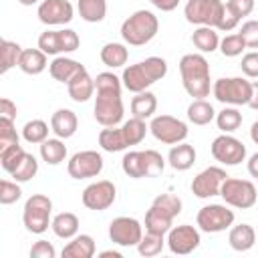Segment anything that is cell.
Returning <instances> with one entry per match:
<instances>
[{
    "label": "cell",
    "instance_id": "cell-40",
    "mask_svg": "<svg viewBox=\"0 0 258 258\" xmlns=\"http://www.w3.org/2000/svg\"><path fill=\"white\" fill-rule=\"evenodd\" d=\"M163 244H165V240H163L161 234L145 232L143 238H141V242L137 244V250H139V254L145 256V258H147V256H157V254L163 250Z\"/></svg>",
    "mask_w": 258,
    "mask_h": 258
},
{
    "label": "cell",
    "instance_id": "cell-56",
    "mask_svg": "<svg viewBox=\"0 0 258 258\" xmlns=\"http://www.w3.org/2000/svg\"><path fill=\"white\" fill-rule=\"evenodd\" d=\"M248 107L254 109V111H258V81L252 83V97L248 101Z\"/></svg>",
    "mask_w": 258,
    "mask_h": 258
},
{
    "label": "cell",
    "instance_id": "cell-51",
    "mask_svg": "<svg viewBox=\"0 0 258 258\" xmlns=\"http://www.w3.org/2000/svg\"><path fill=\"white\" fill-rule=\"evenodd\" d=\"M54 256H56V250L46 240H38L30 248V258H54Z\"/></svg>",
    "mask_w": 258,
    "mask_h": 258
},
{
    "label": "cell",
    "instance_id": "cell-14",
    "mask_svg": "<svg viewBox=\"0 0 258 258\" xmlns=\"http://www.w3.org/2000/svg\"><path fill=\"white\" fill-rule=\"evenodd\" d=\"M228 177L226 169L222 167H206L204 171H200L194 181H191V194L200 200H206V198H212V196H220V187L224 183V179Z\"/></svg>",
    "mask_w": 258,
    "mask_h": 258
},
{
    "label": "cell",
    "instance_id": "cell-42",
    "mask_svg": "<svg viewBox=\"0 0 258 258\" xmlns=\"http://www.w3.org/2000/svg\"><path fill=\"white\" fill-rule=\"evenodd\" d=\"M38 48L46 54H58L62 52L60 44V30H46L38 36Z\"/></svg>",
    "mask_w": 258,
    "mask_h": 258
},
{
    "label": "cell",
    "instance_id": "cell-2",
    "mask_svg": "<svg viewBox=\"0 0 258 258\" xmlns=\"http://www.w3.org/2000/svg\"><path fill=\"white\" fill-rule=\"evenodd\" d=\"M179 75L189 97L204 99L210 95V62L204 54H183L179 60Z\"/></svg>",
    "mask_w": 258,
    "mask_h": 258
},
{
    "label": "cell",
    "instance_id": "cell-27",
    "mask_svg": "<svg viewBox=\"0 0 258 258\" xmlns=\"http://www.w3.org/2000/svg\"><path fill=\"white\" fill-rule=\"evenodd\" d=\"M155 109H157V97L153 93H149V91L135 93V97L131 99V113L137 119H149V117H153Z\"/></svg>",
    "mask_w": 258,
    "mask_h": 258
},
{
    "label": "cell",
    "instance_id": "cell-21",
    "mask_svg": "<svg viewBox=\"0 0 258 258\" xmlns=\"http://www.w3.org/2000/svg\"><path fill=\"white\" fill-rule=\"evenodd\" d=\"M167 161H169V165L173 167V169H177V171H187L194 163H196V149H194V145H189V143H175L171 149H169V153H167Z\"/></svg>",
    "mask_w": 258,
    "mask_h": 258
},
{
    "label": "cell",
    "instance_id": "cell-34",
    "mask_svg": "<svg viewBox=\"0 0 258 258\" xmlns=\"http://www.w3.org/2000/svg\"><path fill=\"white\" fill-rule=\"evenodd\" d=\"M38 171V161L34 159V155L30 153H22V157L18 159V163L14 165V169L10 171V177L18 183H24V181H30Z\"/></svg>",
    "mask_w": 258,
    "mask_h": 258
},
{
    "label": "cell",
    "instance_id": "cell-50",
    "mask_svg": "<svg viewBox=\"0 0 258 258\" xmlns=\"http://www.w3.org/2000/svg\"><path fill=\"white\" fill-rule=\"evenodd\" d=\"M60 44H62V52H75L81 44L79 34L73 28H62L60 30Z\"/></svg>",
    "mask_w": 258,
    "mask_h": 258
},
{
    "label": "cell",
    "instance_id": "cell-7",
    "mask_svg": "<svg viewBox=\"0 0 258 258\" xmlns=\"http://www.w3.org/2000/svg\"><path fill=\"white\" fill-rule=\"evenodd\" d=\"M220 196L228 206L238 208V210H248L258 200L256 185L250 179H236L230 175L224 179V183L220 187Z\"/></svg>",
    "mask_w": 258,
    "mask_h": 258
},
{
    "label": "cell",
    "instance_id": "cell-57",
    "mask_svg": "<svg viewBox=\"0 0 258 258\" xmlns=\"http://www.w3.org/2000/svg\"><path fill=\"white\" fill-rule=\"evenodd\" d=\"M250 139L258 145V121H254V123H252V127H250Z\"/></svg>",
    "mask_w": 258,
    "mask_h": 258
},
{
    "label": "cell",
    "instance_id": "cell-24",
    "mask_svg": "<svg viewBox=\"0 0 258 258\" xmlns=\"http://www.w3.org/2000/svg\"><path fill=\"white\" fill-rule=\"evenodd\" d=\"M46 64V52H42L40 48H24L18 60V69L26 75H40Z\"/></svg>",
    "mask_w": 258,
    "mask_h": 258
},
{
    "label": "cell",
    "instance_id": "cell-19",
    "mask_svg": "<svg viewBox=\"0 0 258 258\" xmlns=\"http://www.w3.org/2000/svg\"><path fill=\"white\" fill-rule=\"evenodd\" d=\"M50 129L54 131L56 137L69 139L77 133L79 129V119L71 109H56L50 117Z\"/></svg>",
    "mask_w": 258,
    "mask_h": 258
},
{
    "label": "cell",
    "instance_id": "cell-29",
    "mask_svg": "<svg viewBox=\"0 0 258 258\" xmlns=\"http://www.w3.org/2000/svg\"><path fill=\"white\" fill-rule=\"evenodd\" d=\"M191 42L202 52H214L220 48V36L212 26H198L191 34Z\"/></svg>",
    "mask_w": 258,
    "mask_h": 258
},
{
    "label": "cell",
    "instance_id": "cell-9",
    "mask_svg": "<svg viewBox=\"0 0 258 258\" xmlns=\"http://www.w3.org/2000/svg\"><path fill=\"white\" fill-rule=\"evenodd\" d=\"M149 131H151V135L157 141H161L165 145L181 143V141H185V137L189 133L187 125L181 119L171 117V115H157V117H153L151 123H149Z\"/></svg>",
    "mask_w": 258,
    "mask_h": 258
},
{
    "label": "cell",
    "instance_id": "cell-22",
    "mask_svg": "<svg viewBox=\"0 0 258 258\" xmlns=\"http://www.w3.org/2000/svg\"><path fill=\"white\" fill-rule=\"evenodd\" d=\"M62 258H91L95 256V240L89 234H77L62 248Z\"/></svg>",
    "mask_w": 258,
    "mask_h": 258
},
{
    "label": "cell",
    "instance_id": "cell-55",
    "mask_svg": "<svg viewBox=\"0 0 258 258\" xmlns=\"http://www.w3.org/2000/svg\"><path fill=\"white\" fill-rule=\"evenodd\" d=\"M248 173L258 179V153L250 155V159H248Z\"/></svg>",
    "mask_w": 258,
    "mask_h": 258
},
{
    "label": "cell",
    "instance_id": "cell-58",
    "mask_svg": "<svg viewBox=\"0 0 258 258\" xmlns=\"http://www.w3.org/2000/svg\"><path fill=\"white\" fill-rule=\"evenodd\" d=\"M99 256H101V258H109V256H113V258H121V252H115V250H105V252H101Z\"/></svg>",
    "mask_w": 258,
    "mask_h": 258
},
{
    "label": "cell",
    "instance_id": "cell-3",
    "mask_svg": "<svg viewBox=\"0 0 258 258\" xmlns=\"http://www.w3.org/2000/svg\"><path fill=\"white\" fill-rule=\"evenodd\" d=\"M159 30V20L151 10H137L121 24V36L131 46H143L155 38Z\"/></svg>",
    "mask_w": 258,
    "mask_h": 258
},
{
    "label": "cell",
    "instance_id": "cell-17",
    "mask_svg": "<svg viewBox=\"0 0 258 258\" xmlns=\"http://www.w3.org/2000/svg\"><path fill=\"white\" fill-rule=\"evenodd\" d=\"M85 71V67L79 62V60H75V58H69V56H56L50 64H48V73H50V77L54 79V81H58V83H64V85H69L79 73H83Z\"/></svg>",
    "mask_w": 258,
    "mask_h": 258
},
{
    "label": "cell",
    "instance_id": "cell-37",
    "mask_svg": "<svg viewBox=\"0 0 258 258\" xmlns=\"http://www.w3.org/2000/svg\"><path fill=\"white\" fill-rule=\"evenodd\" d=\"M147 125H145V119H137V117H131L129 121H125L121 125V131L125 135V141L127 145H139L145 135H147Z\"/></svg>",
    "mask_w": 258,
    "mask_h": 258
},
{
    "label": "cell",
    "instance_id": "cell-16",
    "mask_svg": "<svg viewBox=\"0 0 258 258\" xmlns=\"http://www.w3.org/2000/svg\"><path fill=\"white\" fill-rule=\"evenodd\" d=\"M73 4L69 0H42L38 4V20L46 26H60L73 20Z\"/></svg>",
    "mask_w": 258,
    "mask_h": 258
},
{
    "label": "cell",
    "instance_id": "cell-8",
    "mask_svg": "<svg viewBox=\"0 0 258 258\" xmlns=\"http://www.w3.org/2000/svg\"><path fill=\"white\" fill-rule=\"evenodd\" d=\"M196 224L206 234H218V232L228 230L234 224V212L228 206L210 204V206L200 208V212L196 216Z\"/></svg>",
    "mask_w": 258,
    "mask_h": 258
},
{
    "label": "cell",
    "instance_id": "cell-18",
    "mask_svg": "<svg viewBox=\"0 0 258 258\" xmlns=\"http://www.w3.org/2000/svg\"><path fill=\"white\" fill-rule=\"evenodd\" d=\"M121 83H123V87H125L127 91H131V93L147 91V87L153 85V81H151V77L147 75L143 62L129 64V67L123 71V75H121Z\"/></svg>",
    "mask_w": 258,
    "mask_h": 258
},
{
    "label": "cell",
    "instance_id": "cell-48",
    "mask_svg": "<svg viewBox=\"0 0 258 258\" xmlns=\"http://www.w3.org/2000/svg\"><path fill=\"white\" fill-rule=\"evenodd\" d=\"M226 8H228L234 16H238V18L242 20L244 16L252 14V10H254V0H228V2H226Z\"/></svg>",
    "mask_w": 258,
    "mask_h": 258
},
{
    "label": "cell",
    "instance_id": "cell-4",
    "mask_svg": "<svg viewBox=\"0 0 258 258\" xmlns=\"http://www.w3.org/2000/svg\"><path fill=\"white\" fill-rule=\"evenodd\" d=\"M50 212H52V202L44 194H32L22 210V222L24 228L32 234H44L48 230L50 222Z\"/></svg>",
    "mask_w": 258,
    "mask_h": 258
},
{
    "label": "cell",
    "instance_id": "cell-52",
    "mask_svg": "<svg viewBox=\"0 0 258 258\" xmlns=\"http://www.w3.org/2000/svg\"><path fill=\"white\" fill-rule=\"evenodd\" d=\"M238 22H240V18H238V16H234L228 8H224V16H222V20H220V24H218V28H216V30L230 32V30H234V28L238 26Z\"/></svg>",
    "mask_w": 258,
    "mask_h": 258
},
{
    "label": "cell",
    "instance_id": "cell-41",
    "mask_svg": "<svg viewBox=\"0 0 258 258\" xmlns=\"http://www.w3.org/2000/svg\"><path fill=\"white\" fill-rule=\"evenodd\" d=\"M244 48H246V42H244V38H242L240 32L228 34V36H224V38L220 40V52H222L224 56H228V58L240 56V54L244 52Z\"/></svg>",
    "mask_w": 258,
    "mask_h": 258
},
{
    "label": "cell",
    "instance_id": "cell-45",
    "mask_svg": "<svg viewBox=\"0 0 258 258\" xmlns=\"http://www.w3.org/2000/svg\"><path fill=\"white\" fill-rule=\"evenodd\" d=\"M141 62H143V67H145V71H147V75L151 77L153 83L161 81L167 75V62L161 56H149V58H145Z\"/></svg>",
    "mask_w": 258,
    "mask_h": 258
},
{
    "label": "cell",
    "instance_id": "cell-44",
    "mask_svg": "<svg viewBox=\"0 0 258 258\" xmlns=\"http://www.w3.org/2000/svg\"><path fill=\"white\" fill-rule=\"evenodd\" d=\"M153 206L163 210L165 214H169L171 218L179 216L181 214V200L175 196V194H159L155 200H153Z\"/></svg>",
    "mask_w": 258,
    "mask_h": 258
},
{
    "label": "cell",
    "instance_id": "cell-47",
    "mask_svg": "<svg viewBox=\"0 0 258 258\" xmlns=\"http://www.w3.org/2000/svg\"><path fill=\"white\" fill-rule=\"evenodd\" d=\"M240 34L246 42V48H258V20H248L242 24Z\"/></svg>",
    "mask_w": 258,
    "mask_h": 258
},
{
    "label": "cell",
    "instance_id": "cell-43",
    "mask_svg": "<svg viewBox=\"0 0 258 258\" xmlns=\"http://www.w3.org/2000/svg\"><path fill=\"white\" fill-rule=\"evenodd\" d=\"M14 145H20L18 133L14 129V121L0 117V151H4L8 147H14Z\"/></svg>",
    "mask_w": 258,
    "mask_h": 258
},
{
    "label": "cell",
    "instance_id": "cell-26",
    "mask_svg": "<svg viewBox=\"0 0 258 258\" xmlns=\"http://www.w3.org/2000/svg\"><path fill=\"white\" fill-rule=\"evenodd\" d=\"M171 228H173V218H171L169 214H165L163 210H159V208H155V206L151 204V208H149L147 214H145V230H147V232H153V234L165 236Z\"/></svg>",
    "mask_w": 258,
    "mask_h": 258
},
{
    "label": "cell",
    "instance_id": "cell-54",
    "mask_svg": "<svg viewBox=\"0 0 258 258\" xmlns=\"http://www.w3.org/2000/svg\"><path fill=\"white\" fill-rule=\"evenodd\" d=\"M157 10H161V12H171V10H175L177 8V4H179V0H149Z\"/></svg>",
    "mask_w": 258,
    "mask_h": 258
},
{
    "label": "cell",
    "instance_id": "cell-36",
    "mask_svg": "<svg viewBox=\"0 0 258 258\" xmlns=\"http://www.w3.org/2000/svg\"><path fill=\"white\" fill-rule=\"evenodd\" d=\"M22 50L24 48L18 42H12V40H2L0 42V73L2 75L18 64Z\"/></svg>",
    "mask_w": 258,
    "mask_h": 258
},
{
    "label": "cell",
    "instance_id": "cell-49",
    "mask_svg": "<svg viewBox=\"0 0 258 258\" xmlns=\"http://www.w3.org/2000/svg\"><path fill=\"white\" fill-rule=\"evenodd\" d=\"M242 73L250 79H258V50H250L242 56Z\"/></svg>",
    "mask_w": 258,
    "mask_h": 258
},
{
    "label": "cell",
    "instance_id": "cell-12",
    "mask_svg": "<svg viewBox=\"0 0 258 258\" xmlns=\"http://www.w3.org/2000/svg\"><path fill=\"white\" fill-rule=\"evenodd\" d=\"M115 198H117V187L109 179H99V181L87 185L81 196L83 206L89 210H95V212H103L109 206H113Z\"/></svg>",
    "mask_w": 258,
    "mask_h": 258
},
{
    "label": "cell",
    "instance_id": "cell-20",
    "mask_svg": "<svg viewBox=\"0 0 258 258\" xmlns=\"http://www.w3.org/2000/svg\"><path fill=\"white\" fill-rule=\"evenodd\" d=\"M67 89H69V97L75 101V103H85V101H89L91 97H93V93H95V79L87 73V69L83 71V73H79L69 85H67Z\"/></svg>",
    "mask_w": 258,
    "mask_h": 258
},
{
    "label": "cell",
    "instance_id": "cell-59",
    "mask_svg": "<svg viewBox=\"0 0 258 258\" xmlns=\"http://www.w3.org/2000/svg\"><path fill=\"white\" fill-rule=\"evenodd\" d=\"M18 2H20L22 6H32V4H36L38 0H18Z\"/></svg>",
    "mask_w": 258,
    "mask_h": 258
},
{
    "label": "cell",
    "instance_id": "cell-46",
    "mask_svg": "<svg viewBox=\"0 0 258 258\" xmlns=\"http://www.w3.org/2000/svg\"><path fill=\"white\" fill-rule=\"evenodd\" d=\"M20 196H22V189H20L18 181H10V179L0 181V204L2 206H10V204L18 202Z\"/></svg>",
    "mask_w": 258,
    "mask_h": 258
},
{
    "label": "cell",
    "instance_id": "cell-13",
    "mask_svg": "<svg viewBox=\"0 0 258 258\" xmlns=\"http://www.w3.org/2000/svg\"><path fill=\"white\" fill-rule=\"evenodd\" d=\"M69 175L73 179H87V177H97L103 171V155L87 149V151H79L69 159Z\"/></svg>",
    "mask_w": 258,
    "mask_h": 258
},
{
    "label": "cell",
    "instance_id": "cell-23",
    "mask_svg": "<svg viewBox=\"0 0 258 258\" xmlns=\"http://www.w3.org/2000/svg\"><path fill=\"white\" fill-rule=\"evenodd\" d=\"M228 242H230L232 250L246 252V250H250L256 244V232H254V228L250 224H238V226H234L230 230Z\"/></svg>",
    "mask_w": 258,
    "mask_h": 258
},
{
    "label": "cell",
    "instance_id": "cell-6",
    "mask_svg": "<svg viewBox=\"0 0 258 258\" xmlns=\"http://www.w3.org/2000/svg\"><path fill=\"white\" fill-rule=\"evenodd\" d=\"M224 8L226 4L222 0H187L183 6V16L189 24L218 28Z\"/></svg>",
    "mask_w": 258,
    "mask_h": 258
},
{
    "label": "cell",
    "instance_id": "cell-28",
    "mask_svg": "<svg viewBox=\"0 0 258 258\" xmlns=\"http://www.w3.org/2000/svg\"><path fill=\"white\" fill-rule=\"evenodd\" d=\"M121 167H123V173L133 177V179L147 177L145 151H129V153H125L123 159H121Z\"/></svg>",
    "mask_w": 258,
    "mask_h": 258
},
{
    "label": "cell",
    "instance_id": "cell-33",
    "mask_svg": "<svg viewBox=\"0 0 258 258\" xmlns=\"http://www.w3.org/2000/svg\"><path fill=\"white\" fill-rule=\"evenodd\" d=\"M40 157L48 165H58L67 159V145L60 141V137L46 139V141L40 143Z\"/></svg>",
    "mask_w": 258,
    "mask_h": 258
},
{
    "label": "cell",
    "instance_id": "cell-15",
    "mask_svg": "<svg viewBox=\"0 0 258 258\" xmlns=\"http://www.w3.org/2000/svg\"><path fill=\"white\" fill-rule=\"evenodd\" d=\"M202 238H200V230L189 226V224H181V226H175L167 232V248L173 252V254H179V256H185V254H191L198 246H200Z\"/></svg>",
    "mask_w": 258,
    "mask_h": 258
},
{
    "label": "cell",
    "instance_id": "cell-53",
    "mask_svg": "<svg viewBox=\"0 0 258 258\" xmlns=\"http://www.w3.org/2000/svg\"><path fill=\"white\" fill-rule=\"evenodd\" d=\"M0 117L10 119V121H16V103L10 101L8 97H2L0 99Z\"/></svg>",
    "mask_w": 258,
    "mask_h": 258
},
{
    "label": "cell",
    "instance_id": "cell-39",
    "mask_svg": "<svg viewBox=\"0 0 258 258\" xmlns=\"http://www.w3.org/2000/svg\"><path fill=\"white\" fill-rule=\"evenodd\" d=\"M22 137L28 143H42L48 139V125L42 119H32L22 127Z\"/></svg>",
    "mask_w": 258,
    "mask_h": 258
},
{
    "label": "cell",
    "instance_id": "cell-5",
    "mask_svg": "<svg viewBox=\"0 0 258 258\" xmlns=\"http://www.w3.org/2000/svg\"><path fill=\"white\" fill-rule=\"evenodd\" d=\"M212 93L216 101L224 105H248L252 97V83L242 77H222L212 85Z\"/></svg>",
    "mask_w": 258,
    "mask_h": 258
},
{
    "label": "cell",
    "instance_id": "cell-11",
    "mask_svg": "<svg viewBox=\"0 0 258 258\" xmlns=\"http://www.w3.org/2000/svg\"><path fill=\"white\" fill-rule=\"evenodd\" d=\"M210 151H212L214 159L220 161L222 165H238L246 159V145L240 139H236L228 133L218 135L212 141Z\"/></svg>",
    "mask_w": 258,
    "mask_h": 258
},
{
    "label": "cell",
    "instance_id": "cell-31",
    "mask_svg": "<svg viewBox=\"0 0 258 258\" xmlns=\"http://www.w3.org/2000/svg\"><path fill=\"white\" fill-rule=\"evenodd\" d=\"M187 119L194 125H208L216 119V111L206 99H194L187 107Z\"/></svg>",
    "mask_w": 258,
    "mask_h": 258
},
{
    "label": "cell",
    "instance_id": "cell-25",
    "mask_svg": "<svg viewBox=\"0 0 258 258\" xmlns=\"http://www.w3.org/2000/svg\"><path fill=\"white\" fill-rule=\"evenodd\" d=\"M52 232L56 238H62V240H71L79 234V218L73 214V212H60L52 218V224H50Z\"/></svg>",
    "mask_w": 258,
    "mask_h": 258
},
{
    "label": "cell",
    "instance_id": "cell-10",
    "mask_svg": "<svg viewBox=\"0 0 258 258\" xmlns=\"http://www.w3.org/2000/svg\"><path fill=\"white\" fill-rule=\"evenodd\" d=\"M109 238L113 244L123 246V248L137 246L143 238V226L135 218L119 216L109 224Z\"/></svg>",
    "mask_w": 258,
    "mask_h": 258
},
{
    "label": "cell",
    "instance_id": "cell-30",
    "mask_svg": "<svg viewBox=\"0 0 258 258\" xmlns=\"http://www.w3.org/2000/svg\"><path fill=\"white\" fill-rule=\"evenodd\" d=\"M101 60H103V64H107L109 69H119V67H123L125 62H127V58H129V50H127V46L125 44H121V42H107L103 48H101Z\"/></svg>",
    "mask_w": 258,
    "mask_h": 258
},
{
    "label": "cell",
    "instance_id": "cell-35",
    "mask_svg": "<svg viewBox=\"0 0 258 258\" xmlns=\"http://www.w3.org/2000/svg\"><path fill=\"white\" fill-rule=\"evenodd\" d=\"M77 8L85 22H101L107 14V0H77Z\"/></svg>",
    "mask_w": 258,
    "mask_h": 258
},
{
    "label": "cell",
    "instance_id": "cell-1",
    "mask_svg": "<svg viewBox=\"0 0 258 258\" xmlns=\"http://www.w3.org/2000/svg\"><path fill=\"white\" fill-rule=\"evenodd\" d=\"M121 79L113 73H99L95 79V119L103 127H115L123 119Z\"/></svg>",
    "mask_w": 258,
    "mask_h": 258
},
{
    "label": "cell",
    "instance_id": "cell-32",
    "mask_svg": "<svg viewBox=\"0 0 258 258\" xmlns=\"http://www.w3.org/2000/svg\"><path fill=\"white\" fill-rule=\"evenodd\" d=\"M99 145L103 151H109V153H117V151H123L127 149V141H125V135L121 129L117 127H105L101 129L99 133Z\"/></svg>",
    "mask_w": 258,
    "mask_h": 258
},
{
    "label": "cell",
    "instance_id": "cell-38",
    "mask_svg": "<svg viewBox=\"0 0 258 258\" xmlns=\"http://www.w3.org/2000/svg\"><path fill=\"white\" fill-rule=\"evenodd\" d=\"M216 125L224 133H232L242 125V113L236 107H224L220 113H216Z\"/></svg>",
    "mask_w": 258,
    "mask_h": 258
}]
</instances>
